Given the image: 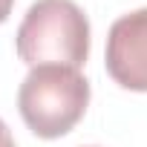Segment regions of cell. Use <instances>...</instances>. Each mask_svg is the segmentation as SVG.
Here are the masks:
<instances>
[{
	"mask_svg": "<svg viewBox=\"0 0 147 147\" xmlns=\"http://www.w3.org/2000/svg\"><path fill=\"white\" fill-rule=\"evenodd\" d=\"M15 46L29 66H72L90 55V20L75 0H35L23 15Z\"/></svg>",
	"mask_w": 147,
	"mask_h": 147,
	"instance_id": "cell-1",
	"label": "cell"
},
{
	"mask_svg": "<svg viewBox=\"0 0 147 147\" xmlns=\"http://www.w3.org/2000/svg\"><path fill=\"white\" fill-rule=\"evenodd\" d=\"M90 107V81L72 66H32L18 90V110L38 138H61Z\"/></svg>",
	"mask_w": 147,
	"mask_h": 147,
	"instance_id": "cell-2",
	"label": "cell"
},
{
	"mask_svg": "<svg viewBox=\"0 0 147 147\" xmlns=\"http://www.w3.org/2000/svg\"><path fill=\"white\" fill-rule=\"evenodd\" d=\"M104 66L118 87L147 92V9L121 15L110 26Z\"/></svg>",
	"mask_w": 147,
	"mask_h": 147,
	"instance_id": "cell-3",
	"label": "cell"
},
{
	"mask_svg": "<svg viewBox=\"0 0 147 147\" xmlns=\"http://www.w3.org/2000/svg\"><path fill=\"white\" fill-rule=\"evenodd\" d=\"M0 147H15V138H12V133H9L3 118H0Z\"/></svg>",
	"mask_w": 147,
	"mask_h": 147,
	"instance_id": "cell-4",
	"label": "cell"
},
{
	"mask_svg": "<svg viewBox=\"0 0 147 147\" xmlns=\"http://www.w3.org/2000/svg\"><path fill=\"white\" fill-rule=\"evenodd\" d=\"M12 6H15V0H0V23H6V20H9Z\"/></svg>",
	"mask_w": 147,
	"mask_h": 147,
	"instance_id": "cell-5",
	"label": "cell"
}]
</instances>
